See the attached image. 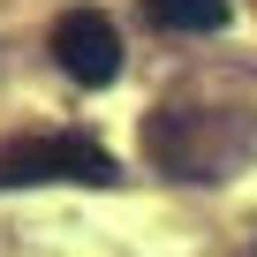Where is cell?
<instances>
[{"label": "cell", "instance_id": "2", "mask_svg": "<svg viewBox=\"0 0 257 257\" xmlns=\"http://www.w3.org/2000/svg\"><path fill=\"white\" fill-rule=\"evenodd\" d=\"M46 46H53L61 76H68V83H83V91H106V83L121 76V31H113V16H106V8H61Z\"/></svg>", "mask_w": 257, "mask_h": 257}, {"label": "cell", "instance_id": "3", "mask_svg": "<svg viewBox=\"0 0 257 257\" xmlns=\"http://www.w3.org/2000/svg\"><path fill=\"white\" fill-rule=\"evenodd\" d=\"M152 23H159V31H189V38H204V31L227 23V0H152Z\"/></svg>", "mask_w": 257, "mask_h": 257}, {"label": "cell", "instance_id": "1", "mask_svg": "<svg viewBox=\"0 0 257 257\" xmlns=\"http://www.w3.org/2000/svg\"><path fill=\"white\" fill-rule=\"evenodd\" d=\"M38 182H91V189H106L121 174H113L106 144H91V137H23V144L0 152V189H38Z\"/></svg>", "mask_w": 257, "mask_h": 257}]
</instances>
